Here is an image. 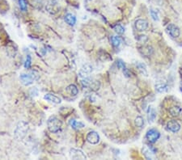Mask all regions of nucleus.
Returning a JSON list of instances; mask_svg holds the SVG:
<instances>
[{
    "label": "nucleus",
    "mask_w": 182,
    "mask_h": 160,
    "mask_svg": "<svg viewBox=\"0 0 182 160\" xmlns=\"http://www.w3.org/2000/svg\"><path fill=\"white\" fill-rule=\"evenodd\" d=\"M166 31L172 38H177V37H180V29L175 24H168L167 28H166Z\"/></svg>",
    "instance_id": "423d86ee"
},
{
    "label": "nucleus",
    "mask_w": 182,
    "mask_h": 160,
    "mask_svg": "<svg viewBox=\"0 0 182 160\" xmlns=\"http://www.w3.org/2000/svg\"><path fill=\"white\" fill-rule=\"evenodd\" d=\"M70 157L73 159H86V158H87L84 152L81 151L80 150L76 149H71Z\"/></svg>",
    "instance_id": "6e6552de"
},
{
    "label": "nucleus",
    "mask_w": 182,
    "mask_h": 160,
    "mask_svg": "<svg viewBox=\"0 0 182 160\" xmlns=\"http://www.w3.org/2000/svg\"><path fill=\"white\" fill-rule=\"evenodd\" d=\"M155 90L159 93H164V92L168 91V87L164 83H158V84L155 85Z\"/></svg>",
    "instance_id": "6ab92c4d"
},
{
    "label": "nucleus",
    "mask_w": 182,
    "mask_h": 160,
    "mask_svg": "<svg viewBox=\"0 0 182 160\" xmlns=\"http://www.w3.org/2000/svg\"><path fill=\"white\" fill-rule=\"evenodd\" d=\"M65 21L67 24H68L71 26H74L76 23V18L74 15L71 13H68L65 16Z\"/></svg>",
    "instance_id": "2eb2a0df"
},
{
    "label": "nucleus",
    "mask_w": 182,
    "mask_h": 160,
    "mask_svg": "<svg viewBox=\"0 0 182 160\" xmlns=\"http://www.w3.org/2000/svg\"><path fill=\"white\" fill-rule=\"evenodd\" d=\"M66 91H67V93L70 94L71 95H73V96L78 95V93H79V90H78L77 87L74 84H71L70 85V86H68V87H67V89H66Z\"/></svg>",
    "instance_id": "f3484780"
},
{
    "label": "nucleus",
    "mask_w": 182,
    "mask_h": 160,
    "mask_svg": "<svg viewBox=\"0 0 182 160\" xmlns=\"http://www.w3.org/2000/svg\"><path fill=\"white\" fill-rule=\"evenodd\" d=\"M167 127L172 133H176L180 130V125L179 124V122L174 121V120H172L168 122Z\"/></svg>",
    "instance_id": "f8f14e48"
},
{
    "label": "nucleus",
    "mask_w": 182,
    "mask_h": 160,
    "mask_svg": "<svg viewBox=\"0 0 182 160\" xmlns=\"http://www.w3.org/2000/svg\"><path fill=\"white\" fill-rule=\"evenodd\" d=\"M135 28L139 32H143L147 30L148 28L147 21L143 19H139L135 21Z\"/></svg>",
    "instance_id": "9b49d317"
},
{
    "label": "nucleus",
    "mask_w": 182,
    "mask_h": 160,
    "mask_svg": "<svg viewBox=\"0 0 182 160\" xmlns=\"http://www.w3.org/2000/svg\"><path fill=\"white\" fill-rule=\"evenodd\" d=\"M28 125L24 122H21L19 124V126H17L16 130H15V138L19 140H21L22 138H24V136L26 135L27 132H28Z\"/></svg>",
    "instance_id": "7ed1b4c3"
},
{
    "label": "nucleus",
    "mask_w": 182,
    "mask_h": 160,
    "mask_svg": "<svg viewBox=\"0 0 182 160\" xmlns=\"http://www.w3.org/2000/svg\"><path fill=\"white\" fill-rule=\"evenodd\" d=\"M135 125L138 126V127L142 128L144 126V120L142 117H137L136 119H135Z\"/></svg>",
    "instance_id": "5701e85b"
},
{
    "label": "nucleus",
    "mask_w": 182,
    "mask_h": 160,
    "mask_svg": "<svg viewBox=\"0 0 182 160\" xmlns=\"http://www.w3.org/2000/svg\"><path fill=\"white\" fill-rule=\"evenodd\" d=\"M160 137V134L158 130H155V129H151V130H148L147 134H146V139L151 143H155L159 138Z\"/></svg>",
    "instance_id": "39448f33"
},
{
    "label": "nucleus",
    "mask_w": 182,
    "mask_h": 160,
    "mask_svg": "<svg viewBox=\"0 0 182 160\" xmlns=\"http://www.w3.org/2000/svg\"><path fill=\"white\" fill-rule=\"evenodd\" d=\"M46 11L51 15H55L59 11V5L56 0H49L45 6Z\"/></svg>",
    "instance_id": "20e7f679"
},
{
    "label": "nucleus",
    "mask_w": 182,
    "mask_h": 160,
    "mask_svg": "<svg viewBox=\"0 0 182 160\" xmlns=\"http://www.w3.org/2000/svg\"><path fill=\"white\" fill-rule=\"evenodd\" d=\"M155 117H156V112L151 106H150L147 110V119L149 123L154 122Z\"/></svg>",
    "instance_id": "4468645a"
},
{
    "label": "nucleus",
    "mask_w": 182,
    "mask_h": 160,
    "mask_svg": "<svg viewBox=\"0 0 182 160\" xmlns=\"http://www.w3.org/2000/svg\"><path fill=\"white\" fill-rule=\"evenodd\" d=\"M117 66H118V68H120L122 70H125L126 67V65H125V63L122 62V60L118 61V62H117Z\"/></svg>",
    "instance_id": "c85d7f7f"
},
{
    "label": "nucleus",
    "mask_w": 182,
    "mask_h": 160,
    "mask_svg": "<svg viewBox=\"0 0 182 160\" xmlns=\"http://www.w3.org/2000/svg\"><path fill=\"white\" fill-rule=\"evenodd\" d=\"M19 6L21 11H26L28 9V2L26 0H19Z\"/></svg>",
    "instance_id": "4be33fe9"
},
{
    "label": "nucleus",
    "mask_w": 182,
    "mask_h": 160,
    "mask_svg": "<svg viewBox=\"0 0 182 160\" xmlns=\"http://www.w3.org/2000/svg\"><path fill=\"white\" fill-rule=\"evenodd\" d=\"M114 31H115L116 33H118V34L119 35H122L125 32V29L122 26V25H120V24H118V25H116L115 27H114Z\"/></svg>",
    "instance_id": "393cba45"
},
{
    "label": "nucleus",
    "mask_w": 182,
    "mask_h": 160,
    "mask_svg": "<svg viewBox=\"0 0 182 160\" xmlns=\"http://www.w3.org/2000/svg\"><path fill=\"white\" fill-rule=\"evenodd\" d=\"M31 64H32V58H31L30 55H28L27 58H26L25 62H24V67L26 69H29L31 66Z\"/></svg>",
    "instance_id": "a878e982"
},
{
    "label": "nucleus",
    "mask_w": 182,
    "mask_h": 160,
    "mask_svg": "<svg viewBox=\"0 0 182 160\" xmlns=\"http://www.w3.org/2000/svg\"><path fill=\"white\" fill-rule=\"evenodd\" d=\"M86 139H87V141H88L90 144L96 145V144H97V143L100 142V136H99V134H97V132H95V131H91V132H89L88 134Z\"/></svg>",
    "instance_id": "0eeeda50"
},
{
    "label": "nucleus",
    "mask_w": 182,
    "mask_h": 160,
    "mask_svg": "<svg viewBox=\"0 0 182 160\" xmlns=\"http://www.w3.org/2000/svg\"><path fill=\"white\" fill-rule=\"evenodd\" d=\"M139 41L141 42V43H146L147 41H148V37L146 36V35H141L139 37Z\"/></svg>",
    "instance_id": "bb28decb"
},
{
    "label": "nucleus",
    "mask_w": 182,
    "mask_h": 160,
    "mask_svg": "<svg viewBox=\"0 0 182 160\" xmlns=\"http://www.w3.org/2000/svg\"><path fill=\"white\" fill-rule=\"evenodd\" d=\"M111 41H112V45L114 46L115 48H118L120 46L121 43H122V40L119 37H111Z\"/></svg>",
    "instance_id": "aec40b11"
},
{
    "label": "nucleus",
    "mask_w": 182,
    "mask_h": 160,
    "mask_svg": "<svg viewBox=\"0 0 182 160\" xmlns=\"http://www.w3.org/2000/svg\"><path fill=\"white\" fill-rule=\"evenodd\" d=\"M181 108L179 106H173L169 108V113L172 117H177L181 113Z\"/></svg>",
    "instance_id": "a211bd4d"
},
{
    "label": "nucleus",
    "mask_w": 182,
    "mask_h": 160,
    "mask_svg": "<svg viewBox=\"0 0 182 160\" xmlns=\"http://www.w3.org/2000/svg\"><path fill=\"white\" fill-rule=\"evenodd\" d=\"M48 129L51 133H57L60 130L62 126V122L57 117H50L47 121Z\"/></svg>",
    "instance_id": "f257e3e1"
},
{
    "label": "nucleus",
    "mask_w": 182,
    "mask_h": 160,
    "mask_svg": "<svg viewBox=\"0 0 182 160\" xmlns=\"http://www.w3.org/2000/svg\"><path fill=\"white\" fill-rule=\"evenodd\" d=\"M70 126L74 129V130H79V129H82L84 127V124L80 122V121H75V119H71L69 122Z\"/></svg>",
    "instance_id": "dca6fc26"
},
{
    "label": "nucleus",
    "mask_w": 182,
    "mask_h": 160,
    "mask_svg": "<svg viewBox=\"0 0 182 160\" xmlns=\"http://www.w3.org/2000/svg\"><path fill=\"white\" fill-rule=\"evenodd\" d=\"M180 91L182 92V82H181V85H180Z\"/></svg>",
    "instance_id": "c756f323"
},
{
    "label": "nucleus",
    "mask_w": 182,
    "mask_h": 160,
    "mask_svg": "<svg viewBox=\"0 0 182 160\" xmlns=\"http://www.w3.org/2000/svg\"><path fill=\"white\" fill-rule=\"evenodd\" d=\"M44 99L49 102H52V103H54V104H60L61 103V99L58 96H56V95H53V94H47V95H45L44 96Z\"/></svg>",
    "instance_id": "ddd939ff"
},
{
    "label": "nucleus",
    "mask_w": 182,
    "mask_h": 160,
    "mask_svg": "<svg viewBox=\"0 0 182 160\" xmlns=\"http://www.w3.org/2000/svg\"><path fill=\"white\" fill-rule=\"evenodd\" d=\"M19 78H20V80H21L23 84L25 85V86H28V85L32 84L35 80L38 78V74H36V72L32 71L28 74H21Z\"/></svg>",
    "instance_id": "f03ea898"
},
{
    "label": "nucleus",
    "mask_w": 182,
    "mask_h": 160,
    "mask_svg": "<svg viewBox=\"0 0 182 160\" xmlns=\"http://www.w3.org/2000/svg\"><path fill=\"white\" fill-rule=\"evenodd\" d=\"M92 70H93V68H92V66L89 65V64H86V65L82 66V68L79 70V74L81 78H87L92 73Z\"/></svg>",
    "instance_id": "1a4fd4ad"
},
{
    "label": "nucleus",
    "mask_w": 182,
    "mask_h": 160,
    "mask_svg": "<svg viewBox=\"0 0 182 160\" xmlns=\"http://www.w3.org/2000/svg\"><path fill=\"white\" fill-rule=\"evenodd\" d=\"M150 13H151V15L152 19H153L155 21H159V20L158 11H155V10H154V9H151Z\"/></svg>",
    "instance_id": "b1692460"
},
{
    "label": "nucleus",
    "mask_w": 182,
    "mask_h": 160,
    "mask_svg": "<svg viewBox=\"0 0 182 160\" xmlns=\"http://www.w3.org/2000/svg\"><path fill=\"white\" fill-rule=\"evenodd\" d=\"M136 66H137V67L139 68V71L141 72L142 74H145V75L147 74V67H146V66L144 65L143 63L138 62L137 64H136Z\"/></svg>",
    "instance_id": "412c9836"
},
{
    "label": "nucleus",
    "mask_w": 182,
    "mask_h": 160,
    "mask_svg": "<svg viewBox=\"0 0 182 160\" xmlns=\"http://www.w3.org/2000/svg\"><path fill=\"white\" fill-rule=\"evenodd\" d=\"M152 53V48L150 47V46H147V47L144 48V51L143 54L145 55H150Z\"/></svg>",
    "instance_id": "cd10ccee"
},
{
    "label": "nucleus",
    "mask_w": 182,
    "mask_h": 160,
    "mask_svg": "<svg viewBox=\"0 0 182 160\" xmlns=\"http://www.w3.org/2000/svg\"><path fill=\"white\" fill-rule=\"evenodd\" d=\"M142 151H143V155L145 156L146 158H147V159H152L153 157H154V154L155 153V149L153 148L152 146H144L142 150Z\"/></svg>",
    "instance_id": "9d476101"
}]
</instances>
